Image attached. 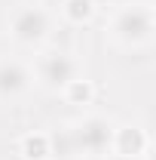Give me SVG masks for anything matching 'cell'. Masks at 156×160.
<instances>
[{
    "label": "cell",
    "mask_w": 156,
    "mask_h": 160,
    "mask_svg": "<svg viewBox=\"0 0 156 160\" xmlns=\"http://www.w3.org/2000/svg\"><path fill=\"white\" fill-rule=\"evenodd\" d=\"M34 77L43 89L49 92H61L74 77H80V62L67 52V49H49L37 59V71Z\"/></svg>",
    "instance_id": "obj_4"
},
{
    "label": "cell",
    "mask_w": 156,
    "mask_h": 160,
    "mask_svg": "<svg viewBox=\"0 0 156 160\" xmlns=\"http://www.w3.org/2000/svg\"><path fill=\"white\" fill-rule=\"evenodd\" d=\"M49 148H52V160H77L67 126H61V129H55V132H49Z\"/></svg>",
    "instance_id": "obj_10"
},
{
    "label": "cell",
    "mask_w": 156,
    "mask_h": 160,
    "mask_svg": "<svg viewBox=\"0 0 156 160\" xmlns=\"http://www.w3.org/2000/svg\"><path fill=\"white\" fill-rule=\"evenodd\" d=\"M67 132H71L77 157H107L113 148V120L101 114H86L67 123Z\"/></svg>",
    "instance_id": "obj_2"
},
{
    "label": "cell",
    "mask_w": 156,
    "mask_h": 160,
    "mask_svg": "<svg viewBox=\"0 0 156 160\" xmlns=\"http://www.w3.org/2000/svg\"><path fill=\"white\" fill-rule=\"evenodd\" d=\"M150 151V136L138 126V123H126V126H113V148L110 154H126V157H147Z\"/></svg>",
    "instance_id": "obj_6"
},
{
    "label": "cell",
    "mask_w": 156,
    "mask_h": 160,
    "mask_svg": "<svg viewBox=\"0 0 156 160\" xmlns=\"http://www.w3.org/2000/svg\"><path fill=\"white\" fill-rule=\"evenodd\" d=\"M19 157L21 160H52V148H49V132H28L19 139Z\"/></svg>",
    "instance_id": "obj_7"
},
{
    "label": "cell",
    "mask_w": 156,
    "mask_h": 160,
    "mask_svg": "<svg viewBox=\"0 0 156 160\" xmlns=\"http://www.w3.org/2000/svg\"><path fill=\"white\" fill-rule=\"evenodd\" d=\"M34 83L31 68L19 59H0V102L21 99Z\"/></svg>",
    "instance_id": "obj_5"
},
{
    "label": "cell",
    "mask_w": 156,
    "mask_h": 160,
    "mask_svg": "<svg viewBox=\"0 0 156 160\" xmlns=\"http://www.w3.org/2000/svg\"><path fill=\"white\" fill-rule=\"evenodd\" d=\"M61 99L67 102V105H77V108L92 105V102H95V83L86 80L83 74H80V77H74L64 89H61Z\"/></svg>",
    "instance_id": "obj_8"
},
{
    "label": "cell",
    "mask_w": 156,
    "mask_h": 160,
    "mask_svg": "<svg viewBox=\"0 0 156 160\" xmlns=\"http://www.w3.org/2000/svg\"><path fill=\"white\" fill-rule=\"evenodd\" d=\"M107 34L122 49H144V46H150L156 37L153 3L150 0H135V3L117 6L110 22H107Z\"/></svg>",
    "instance_id": "obj_1"
},
{
    "label": "cell",
    "mask_w": 156,
    "mask_h": 160,
    "mask_svg": "<svg viewBox=\"0 0 156 160\" xmlns=\"http://www.w3.org/2000/svg\"><path fill=\"white\" fill-rule=\"evenodd\" d=\"M61 16L71 25H89L95 19V0H64L61 3Z\"/></svg>",
    "instance_id": "obj_9"
},
{
    "label": "cell",
    "mask_w": 156,
    "mask_h": 160,
    "mask_svg": "<svg viewBox=\"0 0 156 160\" xmlns=\"http://www.w3.org/2000/svg\"><path fill=\"white\" fill-rule=\"evenodd\" d=\"M9 37L16 40L19 46H28V49H37L46 43L49 31H52V16L46 6L40 3H21L19 9L9 16V25H6Z\"/></svg>",
    "instance_id": "obj_3"
},
{
    "label": "cell",
    "mask_w": 156,
    "mask_h": 160,
    "mask_svg": "<svg viewBox=\"0 0 156 160\" xmlns=\"http://www.w3.org/2000/svg\"><path fill=\"white\" fill-rule=\"evenodd\" d=\"M107 160H147V157H126V154H107Z\"/></svg>",
    "instance_id": "obj_11"
}]
</instances>
